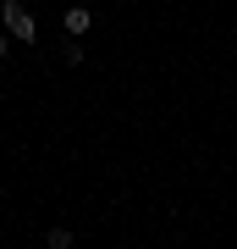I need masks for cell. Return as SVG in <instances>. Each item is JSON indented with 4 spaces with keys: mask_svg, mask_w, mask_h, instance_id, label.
Instances as JSON below:
<instances>
[{
    "mask_svg": "<svg viewBox=\"0 0 237 249\" xmlns=\"http://www.w3.org/2000/svg\"><path fill=\"white\" fill-rule=\"evenodd\" d=\"M0 22H6V34L17 39V45H33L39 39V22H33V11H28L22 0H0Z\"/></svg>",
    "mask_w": 237,
    "mask_h": 249,
    "instance_id": "obj_1",
    "label": "cell"
},
{
    "mask_svg": "<svg viewBox=\"0 0 237 249\" xmlns=\"http://www.w3.org/2000/svg\"><path fill=\"white\" fill-rule=\"evenodd\" d=\"M88 28H94V11H88V6H72V11H66V34H72V39H83Z\"/></svg>",
    "mask_w": 237,
    "mask_h": 249,
    "instance_id": "obj_2",
    "label": "cell"
},
{
    "mask_svg": "<svg viewBox=\"0 0 237 249\" xmlns=\"http://www.w3.org/2000/svg\"><path fill=\"white\" fill-rule=\"evenodd\" d=\"M44 249H72V227H50V238H44Z\"/></svg>",
    "mask_w": 237,
    "mask_h": 249,
    "instance_id": "obj_3",
    "label": "cell"
},
{
    "mask_svg": "<svg viewBox=\"0 0 237 249\" xmlns=\"http://www.w3.org/2000/svg\"><path fill=\"white\" fill-rule=\"evenodd\" d=\"M6 50H11V34H0V61H6Z\"/></svg>",
    "mask_w": 237,
    "mask_h": 249,
    "instance_id": "obj_4",
    "label": "cell"
}]
</instances>
